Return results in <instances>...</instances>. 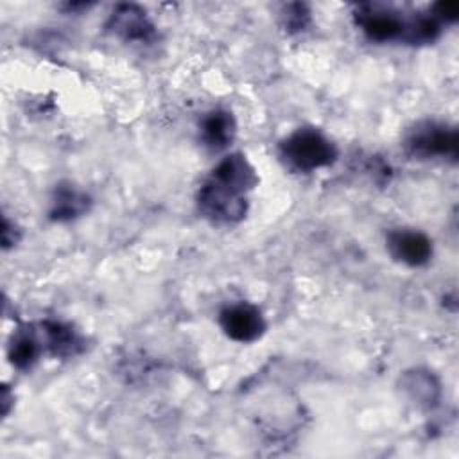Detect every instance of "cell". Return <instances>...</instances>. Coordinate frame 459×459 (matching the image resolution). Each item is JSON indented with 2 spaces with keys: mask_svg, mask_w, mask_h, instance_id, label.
I'll return each instance as SVG.
<instances>
[{
  "mask_svg": "<svg viewBox=\"0 0 459 459\" xmlns=\"http://www.w3.org/2000/svg\"><path fill=\"white\" fill-rule=\"evenodd\" d=\"M281 158L296 170L310 172L333 163L335 145L316 129H298L280 145Z\"/></svg>",
  "mask_w": 459,
  "mask_h": 459,
  "instance_id": "obj_1",
  "label": "cell"
},
{
  "mask_svg": "<svg viewBox=\"0 0 459 459\" xmlns=\"http://www.w3.org/2000/svg\"><path fill=\"white\" fill-rule=\"evenodd\" d=\"M199 210L217 222H237L246 215L247 203L244 194L228 188L215 179H208L197 194Z\"/></svg>",
  "mask_w": 459,
  "mask_h": 459,
  "instance_id": "obj_2",
  "label": "cell"
},
{
  "mask_svg": "<svg viewBox=\"0 0 459 459\" xmlns=\"http://www.w3.org/2000/svg\"><path fill=\"white\" fill-rule=\"evenodd\" d=\"M457 131L437 122L418 124L407 136V149L420 158H452L457 156Z\"/></svg>",
  "mask_w": 459,
  "mask_h": 459,
  "instance_id": "obj_3",
  "label": "cell"
},
{
  "mask_svg": "<svg viewBox=\"0 0 459 459\" xmlns=\"http://www.w3.org/2000/svg\"><path fill=\"white\" fill-rule=\"evenodd\" d=\"M355 18L364 34L373 41H391L403 38L407 29V22H403L400 13L384 5L364 4L359 7Z\"/></svg>",
  "mask_w": 459,
  "mask_h": 459,
  "instance_id": "obj_4",
  "label": "cell"
},
{
  "mask_svg": "<svg viewBox=\"0 0 459 459\" xmlns=\"http://www.w3.org/2000/svg\"><path fill=\"white\" fill-rule=\"evenodd\" d=\"M221 326L230 339L237 342H253L264 333L265 321L256 307L249 303H235L221 312Z\"/></svg>",
  "mask_w": 459,
  "mask_h": 459,
  "instance_id": "obj_5",
  "label": "cell"
},
{
  "mask_svg": "<svg viewBox=\"0 0 459 459\" xmlns=\"http://www.w3.org/2000/svg\"><path fill=\"white\" fill-rule=\"evenodd\" d=\"M108 29L127 41H151L154 38V25L145 11L134 4L118 5L108 22Z\"/></svg>",
  "mask_w": 459,
  "mask_h": 459,
  "instance_id": "obj_6",
  "label": "cell"
},
{
  "mask_svg": "<svg viewBox=\"0 0 459 459\" xmlns=\"http://www.w3.org/2000/svg\"><path fill=\"white\" fill-rule=\"evenodd\" d=\"M387 247L396 260L411 267L425 265L432 255V244L427 235L412 230L391 231L387 237Z\"/></svg>",
  "mask_w": 459,
  "mask_h": 459,
  "instance_id": "obj_7",
  "label": "cell"
},
{
  "mask_svg": "<svg viewBox=\"0 0 459 459\" xmlns=\"http://www.w3.org/2000/svg\"><path fill=\"white\" fill-rule=\"evenodd\" d=\"M212 179H215L217 183L233 188L240 194H246L249 188L255 186L256 183V176H255V169L249 165V161L235 152L226 156L212 172L210 176Z\"/></svg>",
  "mask_w": 459,
  "mask_h": 459,
  "instance_id": "obj_8",
  "label": "cell"
},
{
  "mask_svg": "<svg viewBox=\"0 0 459 459\" xmlns=\"http://www.w3.org/2000/svg\"><path fill=\"white\" fill-rule=\"evenodd\" d=\"M201 133L208 147L224 149L235 136V120L230 111L215 109L204 117Z\"/></svg>",
  "mask_w": 459,
  "mask_h": 459,
  "instance_id": "obj_9",
  "label": "cell"
},
{
  "mask_svg": "<svg viewBox=\"0 0 459 459\" xmlns=\"http://www.w3.org/2000/svg\"><path fill=\"white\" fill-rule=\"evenodd\" d=\"M41 326H43L47 346L54 355L68 357L79 351L81 339L72 330V326L57 321H45Z\"/></svg>",
  "mask_w": 459,
  "mask_h": 459,
  "instance_id": "obj_10",
  "label": "cell"
},
{
  "mask_svg": "<svg viewBox=\"0 0 459 459\" xmlns=\"http://www.w3.org/2000/svg\"><path fill=\"white\" fill-rule=\"evenodd\" d=\"M88 210V197L72 188V186H59L56 192L54 206H52V219L54 221H70Z\"/></svg>",
  "mask_w": 459,
  "mask_h": 459,
  "instance_id": "obj_11",
  "label": "cell"
},
{
  "mask_svg": "<svg viewBox=\"0 0 459 459\" xmlns=\"http://www.w3.org/2000/svg\"><path fill=\"white\" fill-rule=\"evenodd\" d=\"M39 355V342L32 332L22 330L13 337L11 348H9V359L11 362L20 368L27 369L30 368Z\"/></svg>",
  "mask_w": 459,
  "mask_h": 459,
  "instance_id": "obj_12",
  "label": "cell"
},
{
  "mask_svg": "<svg viewBox=\"0 0 459 459\" xmlns=\"http://www.w3.org/2000/svg\"><path fill=\"white\" fill-rule=\"evenodd\" d=\"M285 27L289 30H303L310 20V13L305 4H290L285 9Z\"/></svg>",
  "mask_w": 459,
  "mask_h": 459,
  "instance_id": "obj_13",
  "label": "cell"
},
{
  "mask_svg": "<svg viewBox=\"0 0 459 459\" xmlns=\"http://www.w3.org/2000/svg\"><path fill=\"white\" fill-rule=\"evenodd\" d=\"M436 18H441L445 22H455L459 16V4L457 2H439L434 5Z\"/></svg>",
  "mask_w": 459,
  "mask_h": 459,
  "instance_id": "obj_14",
  "label": "cell"
}]
</instances>
